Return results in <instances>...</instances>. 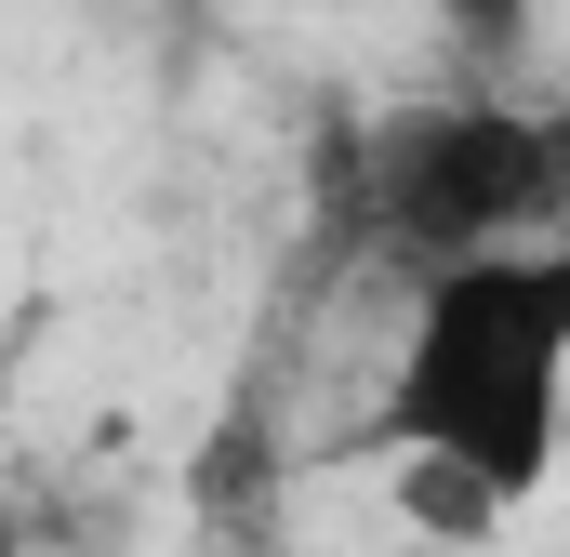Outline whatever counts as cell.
Segmentation results:
<instances>
[{"instance_id":"obj_1","label":"cell","mask_w":570,"mask_h":557,"mask_svg":"<svg viewBox=\"0 0 570 557\" xmlns=\"http://www.w3.org/2000/svg\"><path fill=\"white\" fill-rule=\"evenodd\" d=\"M558 412H570V253H464L412 278V332L385 372V412L358 424L372 451H438L464 465L491 505H544L558 491Z\"/></svg>"},{"instance_id":"obj_2","label":"cell","mask_w":570,"mask_h":557,"mask_svg":"<svg viewBox=\"0 0 570 557\" xmlns=\"http://www.w3.org/2000/svg\"><path fill=\"white\" fill-rule=\"evenodd\" d=\"M358 199L412 278L464 253H518V240H558L570 213V134L518 94H438L358 146Z\"/></svg>"},{"instance_id":"obj_3","label":"cell","mask_w":570,"mask_h":557,"mask_svg":"<svg viewBox=\"0 0 570 557\" xmlns=\"http://www.w3.org/2000/svg\"><path fill=\"white\" fill-rule=\"evenodd\" d=\"M385 478H399V491H385L399 531H425V545H491V531L518 518V505H491V491H478L464 465H438V451H385Z\"/></svg>"},{"instance_id":"obj_4","label":"cell","mask_w":570,"mask_h":557,"mask_svg":"<svg viewBox=\"0 0 570 557\" xmlns=\"http://www.w3.org/2000/svg\"><path fill=\"white\" fill-rule=\"evenodd\" d=\"M438 13H451V27H464V40H478V53H518V40H531V13H544V0H438Z\"/></svg>"}]
</instances>
